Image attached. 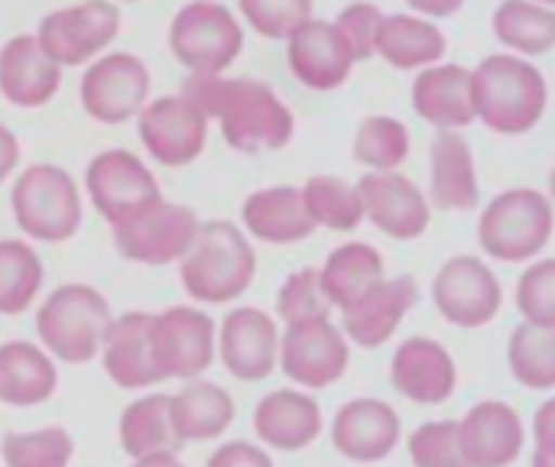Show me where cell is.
<instances>
[{"label":"cell","mask_w":555,"mask_h":467,"mask_svg":"<svg viewBox=\"0 0 555 467\" xmlns=\"http://www.w3.org/2000/svg\"><path fill=\"white\" fill-rule=\"evenodd\" d=\"M20 159H23L20 137L0 120V185L13 182V176L20 172Z\"/></svg>","instance_id":"46"},{"label":"cell","mask_w":555,"mask_h":467,"mask_svg":"<svg viewBox=\"0 0 555 467\" xmlns=\"http://www.w3.org/2000/svg\"><path fill=\"white\" fill-rule=\"evenodd\" d=\"M179 283L195 306H234L257 280V247L228 218L202 221L195 244L176 263Z\"/></svg>","instance_id":"3"},{"label":"cell","mask_w":555,"mask_h":467,"mask_svg":"<svg viewBox=\"0 0 555 467\" xmlns=\"http://www.w3.org/2000/svg\"><path fill=\"white\" fill-rule=\"evenodd\" d=\"M46 286V267L33 241L0 237V315L16 319L29 312Z\"/></svg>","instance_id":"35"},{"label":"cell","mask_w":555,"mask_h":467,"mask_svg":"<svg viewBox=\"0 0 555 467\" xmlns=\"http://www.w3.org/2000/svg\"><path fill=\"white\" fill-rule=\"evenodd\" d=\"M114 322L107 296L91 283H62L36 306V341L59 364H91L101 354L104 335Z\"/></svg>","instance_id":"5"},{"label":"cell","mask_w":555,"mask_h":467,"mask_svg":"<svg viewBox=\"0 0 555 467\" xmlns=\"http://www.w3.org/2000/svg\"><path fill=\"white\" fill-rule=\"evenodd\" d=\"M133 124L146 159L166 169L192 166L208 146L211 120L182 91L150 98Z\"/></svg>","instance_id":"12"},{"label":"cell","mask_w":555,"mask_h":467,"mask_svg":"<svg viewBox=\"0 0 555 467\" xmlns=\"http://www.w3.org/2000/svg\"><path fill=\"white\" fill-rule=\"evenodd\" d=\"M555 231V208L546 192L517 185L498 192L478 218V244L488 260L530 263L537 260Z\"/></svg>","instance_id":"6"},{"label":"cell","mask_w":555,"mask_h":467,"mask_svg":"<svg viewBox=\"0 0 555 467\" xmlns=\"http://www.w3.org/2000/svg\"><path fill=\"white\" fill-rule=\"evenodd\" d=\"M81 192L98 218L107 221V228H120L166 198L146 156H137L127 146H107L94 153L85 166Z\"/></svg>","instance_id":"8"},{"label":"cell","mask_w":555,"mask_h":467,"mask_svg":"<svg viewBox=\"0 0 555 467\" xmlns=\"http://www.w3.org/2000/svg\"><path fill=\"white\" fill-rule=\"evenodd\" d=\"M416 306H420V283L413 276H387L351 309L338 312L341 332L348 335L351 348H364V351L384 348Z\"/></svg>","instance_id":"23"},{"label":"cell","mask_w":555,"mask_h":467,"mask_svg":"<svg viewBox=\"0 0 555 467\" xmlns=\"http://www.w3.org/2000/svg\"><path fill=\"white\" fill-rule=\"evenodd\" d=\"M390 384L410 403L442 406L459 387V364L442 341L413 335L390 358Z\"/></svg>","instance_id":"21"},{"label":"cell","mask_w":555,"mask_h":467,"mask_svg":"<svg viewBox=\"0 0 555 467\" xmlns=\"http://www.w3.org/2000/svg\"><path fill=\"white\" fill-rule=\"evenodd\" d=\"M130 467H185L179 455H153V458H137Z\"/></svg>","instance_id":"49"},{"label":"cell","mask_w":555,"mask_h":467,"mask_svg":"<svg viewBox=\"0 0 555 467\" xmlns=\"http://www.w3.org/2000/svg\"><path fill=\"white\" fill-rule=\"evenodd\" d=\"M169 413L182 445H208L228 436L237 416V403L221 384L195 377L185 380L182 390L169 393Z\"/></svg>","instance_id":"30"},{"label":"cell","mask_w":555,"mask_h":467,"mask_svg":"<svg viewBox=\"0 0 555 467\" xmlns=\"http://www.w3.org/2000/svg\"><path fill=\"white\" fill-rule=\"evenodd\" d=\"M465 3H468V0H406V7H410L413 13L429 16V20H436V23L455 16Z\"/></svg>","instance_id":"48"},{"label":"cell","mask_w":555,"mask_h":467,"mask_svg":"<svg viewBox=\"0 0 555 467\" xmlns=\"http://www.w3.org/2000/svg\"><path fill=\"white\" fill-rule=\"evenodd\" d=\"M280 322L260 306H231L218 322V364L237 384H260L280 371Z\"/></svg>","instance_id":"16"},{"label":"cell","mask_w":555,"mask_h":467,"mask_svg":"<svg viewBox=\"0 0 555 467\" xmlns=\"http://www.w3.org/2000/svg\"><path fill=\"white\" fill-rule=\"evenodd\" d=\"M364 221L393 241H420L433 224V202L420 182L397 172H364L358 179Z\"/></svg>","instance_id":"17"},{"label":"cell","mask_w":555,"mask_h":467,"mask_svg":"<svg viewBox=\"0 0 555 467\" xmlns=\"http://www.w3.org/2000/svg\"><path fill=\"white\" fill-rule=\"evenodd\" d=\"M319 280L332 309L345 312L358 299H364L380 280H387L384 254L367 241H345L325 257V263L319 267Z\"/></svg>","instance_id":"33"},{"label":"cell","mask_w":555,"mask_h":467,"mask_svg":"<svg viewBox=\"0 0 555 467\" xmlns=\"http://www.w3.org/2000/svg\"><path fill=\"white\" fill-rule=\"evenodd\" d=\"M514 302L524 322L555 328V257H537L527 263V270L517 280Z\"/></svg>","instance_id":"42"},{"label":"cell","mask_w":555,"mask_h":467,"mask_svg":"<svg viewBox=\"0 0 555 467\" xmlns=\"http://www.w3.org/2000/svg\"><path fill=\"white\" fill-rule=\"evenodd\" d=\"M117 442L120 452L137 462V458H153V455H182V442L172 426L169 413V393L166 390H143L137 393L117 419Z\"/></svg>","instance_id":"32"},{"label":"cell","mask_w":555,"mask_h":467,"mask_svg":"<svg viewBox=\"0 0 555 467\" xmlns=\"http://www.w3.org/2000/svg\"><path fill=\"white\" fill-rule=\"evenodd\" d=\"M286 65L289 75L309 91H338L348 85L358 59L345 36L338 33L335 20H306L286 39Z\"/></svg>","instance_id":"18"},{"label":"cell","mask_w":555,"mask_h":467,"mask_svg":"<svg viewBox=\"0 0 555 467\" xmlns=\"http://www.w3.org/2000/svg\"><path fill=\"white\" fill-rule=\"evenodd\" d=\"M475 117L498 137H527L550 107V81L533 59L491 52L472 68Z\"/></svg>","instance_id":"2"},{"label":"cell","mask_w":555,"mask_h":467,"mask_svg":"<svg viewBox=\"0 0 555 467\" xmlns=\"http://www.w3.org/2000/svg\"><path fill=\"white\" fill-rule=\"evenodd\" d=\"M546 195H550V202H553L555 208V166L550 169V179H546Z\"/></svg>","instance_id":"51"},{"label":"cell","mask_w":555,"mask_h":467,"mask_svg":"<svg viewBox=\"0 0 555 467\" xmlns=\"http://www.w3.org/2000/svg\"><path fill=\"white\" fill-rule=\"evenodd\" d=\"M384 16L387 13L374 0H351L338 10L335 26L345 36V42L351 46L358 62L374 59V42H377V29H380Z\"/></svg>","instance_id":"44"},{"label":"cell","mask_w":555,"mask_h":467,"mask_svg":"<svg viewBox=\"0 0 555 467\" xmlns=\"http://www.w3.org/2000/svg\"><path fill=\"white\" fill-rule=\"evenodd\" d=\"M433 306L449 325L475 332L498 319L504 306V286L488 260L459 254L439 267L433 280Z\"/></svg>","instance_id":"15"},{"label":"cell","mask_w":555,"mask_h":467,"mask_svg":"<svg viewBox=\"0 0 555 467\" xmlns=\"http://www.w3.org/2000/svg\"><path fill=\"white\" fill-rule=\"evenodd\" d=\"M198 228H202V218L195 215V208L159 198L156 205L140 211L133 221L111 228V237H114V250L127 263L169 267L189 254Z\"/></svg>","instance_id":"14"},{"label":"cell","mask_w":555,"mask_h":467,"mask_svg":"<svg viewBox=\"0 0 555 467\" xmlns=\"http://www.w3.org/2000/svg\"><path fill=\"white\" fill-rule=\"evenodd\" d=\"M59 393V361L26 338L0 341V406L36 410Z\"/></svg>","instance_id":"29"},{"label":"cell","mask_w":555,"mask_h":467,"mask_svg":"<svg viewBox=\"0 0 555 467\" xmlns=\"http://www.w3.org/2000/svg\"><path fill=\"white\" fill-rule=\"evenodd\" d=\"M507 364L520 387L555 390V328L520 322L507 341Z\"/></svg>","instance_id":"38"},{"label":"cell","mask_w":555,"mask_h":467,"mask_svg":"<svg viewBox=\"0 0 555 467\" xmlns=\"http://www.w3.org/2000/svg\"><path fill=\"white\" fill-rule=\"evenodd\" d=\"M153 98V75L146 62L133 52L107 49L81 68L78 101L81 111L104 127H120L137 120L143 104Z\"/></svg>","instance_id":"9"},{"label":"cell","mask_w":555,"mask_h":467,"mask_svg":"<svg viewBox=\"0 0 555 467\" xmlns=\"http://www.w3.org/2000/svg\"><path fill=\"white\" fill-rule=\"evenodd\" d=\"M42 52L62 68H85L120 36V3L78 0L46 13L33 33Z\"/></svg>","instance_id":"11"},{"label":"cell","mask_w":555,"mask_h":467,"mask_svg":"<svg viewBox=\"0 0 555 467\" xmlns=\"http://www.w3.org/2000/svg\"><path fill=\"white\" fill-rule=\"evenodd\" d=\"M75 436L65 426L13 429L0 439L3 467H72Z\"/></svg>","instance_id":"39"},{"label":"cell","mask_w":555,"mask_h":467,"mask_svg":"<svg viewBox=\"0 0 555 467\" xmlns=\"http://www.w3.org/2000/svg\"><path fill=\"white\" fill-rule=\"evenodd\" d=\"M348 364H351V341L332 315L283 325L280 371L293 387L309 393L328 390L348 374Z\"/></svg>","instance_id":"13"},{"label":"cell","mask_w":555,"mask_h":467,"mask_svg":"<svg viewBox=\"0 0 555 467\" xmlns=\"http://www.w3.org/2000/svg\"><path fill=\"white\" fill-rule=\"evenodd\" d=\"M410 104L423 124L433 130H468L478 124L475 94H472V68L459 62H436L416 72L410 85Z\"/></svg>","instance_id":"25"},{"label":"cell","mask_w":555,"mask_h":467,"mask_svg":"<svg viewBox=\"0 0 555 467\" xmlns=\"http://www.w3.org/2000/svg\"><path fill=\"white\" fill-rule=\"evenodd\" d=\"M537 3H546V7H553L555 10V0H537Z\"/></svg>","instance_id":"52"},{"label":"cell","mask_w":555,"mask_h":467,"mask_svg":"<svg viewBox=\"0 0 555 467\" xmlns=\"http://www.w3.org/2000/svg\"><path fill=\"white\" fill-rule=\"evenodd\" d=\"M104 377L127 393H143V390H156L163 380L156 358H153V345H150V312L133 309L124 315H114L101 354H98Z\"/></svg>","instance_id":"22"},{"label":"cell","mask_w":555,"mask_h":467,"mask_svg":"<svg viewBox=\"0 0 555 467\" xmlns=\"http://www.w3.org/2000/svg\"><path fill=\"white\" fill-rule=\"evenodd\" d=\"M306 208L315 221V228L351 234L364 224V202L358 192V182H348L341 176H309L302 182Z\"/></svg>","instance_id":"37"},{"label":"cell","mask_w":555,"mask_h":467,"mask_svg":"<svg viewBox=\"0 0 555 467\" xmlns=\"http://www.w3.org/2000/svg\"><path fill=\"white\" fill-rule=\"evenodd\" d=\"M335 309L322 289L319 280V267H299L293 270L280 289H276V306L273 315L280 325H296V322H309V319H328Z\"/></svg>","instance_id":"40"},{"label":"cell","mask_w":555,"mask_h":467,"mask_svg":"<svg viewBox=\"0 0 555 467\" xmlns=\"http://www.w3.org/2000/svg\"><path fill=\"white\" fill-rule=\"evenodd\" d=\"M150 345L163 380L185 384L218 361V322L205 306H169L150 312Z\"/></svg>","instance_id":"10"},{"label":"cell","mask_w":555,"mask_h":467,"mask_svg":"<svg viewBox=\"0 0 555 467\" xmlns=\"http://www.w3.org/2000/svg\"><path fill=\"white\" fill-rule=\"evenodd\" d=\"M205 467H276L270 449H263L260 442H247V439H234V442H218L208 455Z\"/></svg>","instance_id":"45"},{"label":"cell","mask_w":555,"mask_h":467,"mask_svg":"<svg viewBox=\"0 0 555 467\" xmlns=\"http://www.w3.org/2000/svg\"><path fill=\"white\" fill-rule=\"evenodd\" d=\"M114 3H140V0H114Z\"/></svg>","instance_id":"53"},{"label":"cell","mask_w":555,"mask_h":467,"mask_svg":"<svg viewBox=\"0 0 555 467\" xmlns=\"http://www.w3.org/2000/svg\"><path fill=\"white\" fill-rule=\"evenodd\" d=\"M244 23L221 0H189L169 20V52L185 75H224L244 52Z\"/></svg>","instance_id":"7"},{"label":"cell","mask_w":555,"mask_h":467,"mask_svg":"<svg viewBox=\"0 0 555 467\" xmlns=\"http://www.w3.org/2000/svg\"><path fill=\"white\" fill-rule=\"evenodd\" d=\"M81 182L59 163H29L10 182V215L33 244H68L85 224Z\"/></svg>","instance_id":"4"},{"label":"cell","mask_w":555,"mask_h":467,"mask_svg":"<svg viewBox=\"0 0 555 467\" xmlns=\"http://www.w3.org/2000/svg\"><path fill=\"white\" fill-rule=\"evenodd\" d=\"M533 442H537V452L555 455V397L546 400L533 416Z\"/></svg>","instance_id":"47"},{"label":"cell","mask_w":555,"mask_h":467,"mask_svg":"<svg viewBox=\"0 0 555 467\" xmlns=\"http://www.w3.org/2000/svg\"><path fill=\"white\" fill-rule=\"evenodd\" d=\"M446 52H449V39H446L442 26L413 10L387 13L377 29V42H374L377 59H384L397 72H413V75L442 62Z\"/></svg>","instance_id":"31"},{"label":"cell","mask_w":555,"mask_h":467,"mask_svg":"<svg viewBox=\"0 0 555 467\" xmlns=\"http://www.w3.org/2000/svg\"><path fill=\"white\" fill-rule=\"evenodd\" d=\"M413 153V133L397 114H367L351 140V156L367 172H397Z\"/></svg>","instance_id":"36"},{"label":"cell","mask_w":555,"mask_h":467,"mask_svg":"<svg viewBox=\"0 0 555 467\" xmlns=\"http://www.w3.org/2000/svg\"><path fill=\"white\" fill-rule=\"evenodd\" d=\"M533 467H555V455L537 452V455H533Z\"/></svg>","instance_id":"50"},{"label":"cell","mask_w":555,"mask_h":467,"mask_svg":"<svg viewBox=\"0 0 555 467\" xmlns=\"http://www.w3.org/2000/svg\"><path fill=\"white\" fill-rule=\"evenodd\" d=\"M459 442L468 467H511L524 455L527 429L504 400H485L459 419Z\"/></svg>","instance_id":"24"},{"label":"cell","mask_w":555,"mask_h":467,"mask_svg":"<svg viewBox=\"0 0 555 467\" xmlns=\"http://www.w3.org/2000/svg\"><path fill=\"white\" fill-rule=\"evenodd\" d=\"M179 91L221 130V140L244 156L286 150L296 137V114L273 85L250 75H185Z\"/></svg>","instance_id":"1"},{"label":"cell","mask_w":555,"mask_h":467,"mask_svg":"<svg viewBox=\"0 0 555 467\" xmlns=\"http://www.w3.org/2000/svg\"><path fill=\"white\" fill-rule=\"evenodd\" d=\"M241 228L254 244H270V247H293L319 231L306 208L302 185L254 189L241 202Z\"/></svg>","instance_id":"26"},{"label":"cell","mask_w":555,"mask_h":467,"mask_svg":"<svg viewBox=\"0 0 555 467\" xmlns=\"http://www.w3.org/2000/svg\"><path fill=\"white\" fill-rule=\"evenodd\" d=\"M328 436H332L335 452L345 462L377 465L397 452V445L403 439V426L390 403H384L377 397H358V400H348L335 413Z\"/></svg>","instance_id":"19"},{"label":"cell","mask_w":555,"mask_h":467,"mask_svg":"<svg viewBox=\"0 0 555 467\" xmlns=\"http://www.w3.org/2000/svg\"><path fill=\"white\" fill-rule=\"evenodd\" d=\"M491 33L504 52L537 62L555 49V10L537 0H501L491 13Z\"/></svg>","instance_id":"34"},{"label":"cell","mask_w":555,"mask_h":467,"mask_svg":"<svg viewBox=\"0 0 555 467\" xmlns=\"http://www.w3.org/2000/svg\"><path fill=\"white\" fill-rule=\"evenodd\" d=\"M429 202L439 211H472L481 205L475 150L465 130H436L429 143Z\"/></svg>","instance_id":"28"},{"label":"cell","mask_w":555,"mask_h":467,"mask_svg":"<svg viewBox=\"0 0 555 467\" xmlns=\"http://www.w3.org/2000/svg\"><path fill=\"white\" fill-rule=\"evenodd\" d=\"M234 10L257 36L286 42L306 20L315 16V0H234Z\"/></svg>","instance_id":"41"},{"label":"cell","mask_w":555,"mask_h":467,"mask_svg":"<svg viewBox=\"0 0 555 467\" xmlns=\"http://www.w3.org/2000/svg\"><path fill=\"white\" fill-rule=\"evenodd\" d=\"M62 65H55L33 33H16L0 46V98L23 111L52 104L62 91Z\"/></svg>","instance_id":"27"},{"label":"cell","mask_w":555,"mask_h":467,"mask_svg":"<svg viewBox=\"0 0 555 467\" xmlns=\"http://www.w3.org/2000/svg\"><path fill=\"white\" fill-rule=\"evenodd\" d=\"M406 452L413 467H468L459 442V423L455 419H436L423 423L410 439Z\"/></svg>","instance_id":"43"},{"label":"cell","mask_w":555,"mask_h":467,"mask_svg":"<svg viewBox=\"0 0 555 467\" xmlns=\"http://www.w3.org/2000/svg\"><path fill=\"white\" fill-rule=\"evenodd\" d=\"M250 426L263 449L296 455L319 442L325 429V416H322L319 400L309 390L283 387V390H270L267 397H260V403L254 406Z\"/></svg>","instance_id":"20"}]
</instances>
